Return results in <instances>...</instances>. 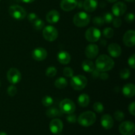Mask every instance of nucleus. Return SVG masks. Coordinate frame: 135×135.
Returning a JSON list of instances; mask_svg holds the SVG:
<instances>
[{
	"label": "nucleus",
	"mask_w": 135,
	"mask_h": 135,
	"mask_svg": "<svg viewBox=\"0 0 135 135\" xmlns=\"http://www.w3.org/2000/svg\"><path fill=\"white\" fill-rule=\"evenodd\" d=\"M99 53V47L96 44H89L85 50V55L88 59H94Z\"/></svg>",
	"instance_id": "15"
},
{
	"label": "nucleus",
	"mask_w": 135,
	"mask_h": 135,
	"mask_svg": "<svg viewBox=\"0 0 135 135\" xmlns=\"http://www.w3.org/2000/svg\"><path fill=\"white\" fill-rule=\"evenodd\" d=\"M63 75H65V76L66 77H68V78H71L73 76V74H74V71L71 67H65L63 69Z\"/></svg>",
	"instance_id": "35"
},
{
	"label": "nucleus",
	"mask_w": 135,
	"mask_h": 135,
	"mask_svg": "<svg viewBox=\"0 0 135 135\" xmlns=\"http://www.w3.org/2000/svg\"><path fill=\"white\" fill-rule=\"evenodd\" d=\"M46 115L50 118H53V117H59V116L62 115V112L59 111L55 108H49L47 111H46Z\"/></svg>",
	"instance_id": "25"
},
{
	"label": "nucleus",
	"mask_w": 135,
	"mask_h": 135,
	"mask_svg": "<svg viewBox=\"0 0 135 135\" xmlns=\"http://www.w3.org/2000/svg\"><path fill=\"white\" fill-rule=\"evenodd\" d=\"M32 24L34 28L36 30H41L44 27V22L40 18H37Z\"/></svg>",
	"instance_id": "28"
},
{
	"label": "nucleus",
	"mask_w": 135,
	"mask_h": 135,
	"mask_svg": "<svg viewBox=\"0 0 135 135\" xmlns=\"http://www.w3.org/2000/svg\"><path fill=\"white\" fill-rule=\"evenodd\" d=\"M42 104L46 107L51 106L54 104V99L49 96H46L42 98Z\"/></svg>",
	"instance_id": "29"
},
{
	"label": "nucleus",
	"mask_w": 135,
	"mask_h": 135,
	"mask_svg": "<svg viewBox=\"0 0 135 135\" xmlns=\"http://www.w3.org/2000/svg\"><path fill=\"white\" fill-rule=\"evenodd\" d=\"M100 71H99L98 70L96 69H95L91 73H92V76H93L94 79H96V78H98L99 76H100Z\"/></svg>",
	"instance_id": "45"
},
{
	"label": "nucleus",
	"mask_w": 135,
	"mask_h": 135,
	"mask_svg": "<svg viewBox=\"0 0 135 135\" xmlns=\"http://www.w3.org/2000/svg\"><path fill=\"white\" fill-rule=\"evenodd\" d=\"M101 36V32L98 28L90 27L86 30L85 33L86 39L90 42H96L100 40Z\"/></svg>",
	"instance_id": "8"
},
{
	"label": "nucleus",
	"mask_w": 135,
	"mask_h": 135,
	"mask_svg": "<svg viewBox=\"0 0 135 135\" xmlns=\"http://www.w3.org/2000/svg\"><path fill=\"white\" fill-rule=\"evenodd\" d=\"M47 51L43 47H37V48L34 49L32 53V56L33 59L38 61L44 60L47 57Z\"/></svg>",
	"instance_id": "13"
},
{
	"label": "nucleus",
	"mask_w": 135,
	"mask_h": 135,
	"mask_svg": "<svg viewBox=\"0 0 135 135\" xmlns=\"http://www.w3.org/2000/svg\"><path fill=\"white\" fill-rule=\"evenodd\" d=\"M78 104L80 105V107H85L88 106L89 105L90 103V97L88 95L86 94H82L78 98Z\"/></svg>",
	"instance_id": "23"
},
{
	"label": "nucleus",
	"mask_w": 135,
	"mask_h": 135,
	"mask_svg": "<svg viewBox=\"0 0 135 135\" xmlns=\"http://www.w3.org/2000/svg\"><path fill=\"white\" fill-rule=\"evenodd\" d=\"M0 135H7V134L5 132H0Z\"/></svg>",
	"instance_id": "49"
},
{
	"label": "nucleus",
	"mask_w": 135,
	"mask_h": 135,
	"mask_svg": "<svg viewBox=\"0 0 135 135\" xmlns=\"http://www.w3.org/2000/svg\"><path fill=\"white\" fill-rule=\"evenodd\" d=\"M115 63L113 59L107 55H101L96 61V69L100 72L110 71L114 67Z\"/></svg>",
	"instance_id": "1"
},
{
	"label": "nucleus",
	"mask_w": 135,
	"mask_h": 135,
	"mask_svg": "<svg viewBox=\"0 0 135 135\" xmlns=\"http://www.w3.org/2000/svg\"><path fill=\"white\" fill-rule=\"evenodd\" d=\"M21 2L25 3H32L33 1H34L35 0H20Z\"/></svg>",
	"instance_id": "46"
},
{
	"label": "nucleus",
	"mask_w": 135,
	"mask_h": 135,
	"mask_svg": "<svg viewBox=\"0 0 135 135\" xmlns=\"http://www.w3.org/2000/svg\"><path fill=\"white\" fill-rule=\"evenodd\" d=\"M98 7L97 0H85L83 3V7L87 12H93Z\"/></svg>",
	"instance_id": "21"
},
{
	"label": "nucleus",
	"mask_w": 135,
	"mask_h": 135,
	"mask_svg": "<svg viewBox=\"0 0 135 135\" xmlns=\"http://www.w3.org/2000/svg\"><path fill=\"white\" fill-rule=\"evenodd\" d=\"M57 60L61 64L67 65L71 61V55L67 51H61L57 54Z\"/></svg>",
	"instance_id": "22"
},
{
	"label": "nucleus",
	"mask_w": 135,
	"mask_h": 135,
	"mask_svg": "<svg viewBox=\"0 0 135 135\" xmlns=\"http://www.w3.org/2000/svg\"><path fill=\"white\" fill-rule=\"evenodd\" d=\"M63 128V122L59 119H54L50 123V130L53 134H59Z\"/></svg>",
	"instance_id": "12"
},
{
	"label": "nucleus",
	"mask_w": 135,
	"mask_h": 135,
	"mask_svg": "<svg viewBox=\"0 0 135 135\" xmlns=\"http://www.w3.org/2000/svg\"><path fill=\"white\" fill-rule=\"evenodd\" d=\"M57 69L54 66H50L47 67L46 71V75L49 78H53L57 74Z\"/></svg>",
	"instance_id": "27"
},
{
	"label": "nucleus",
	"mask_w": 135,
	"mask_h": 135,
	"mask_svg": "<svg viewBox=\"0 0 135 135\" xmlns=\"http://www.w3.org/2000/svg\"><path fill=\"white\" fill-rule=\"evenodd\" d=\"M93 109L97 113H102L104 112V107L101 102H97L94 103V104L93 105Z\"/></svg>",
	"instance_id": "31"
},
{
	"label": "nucleus",
	"mask_w": 135,
	"mask_h": 135,
	"mask_svg": "<svg viewBox=\"0 0 135 135\" xmlns=\"http://www.w3.org/2000/svg\"><path fill=\"white\" fill-rule=\"evenodd\" d=\"M135 55L134 54H133L128 59V64L131 67L132 69H134L135 68Z\"/></svg>",
	"instance_id": "39"
},
{
	"label": "nucleus",
	"mask_w": 135,
	"mask_h": 135,
	"mask_svg": "<svg viewBox=\"0 0 135 135\" xmlns=\"http://www.w3.org/2000/svg\"><path fill=\"white\" fill-rule=\"evenodd\" d=\"M123 94L127 98H132L135 94V86L132 83L125 84L123 88Z\"/></svg>",
	"instance_id": "20"
},
{
	"label": "nucleus",
	"mask_w": 135,
	"mask_h": 135,
	"mask_svg": "<svg viewBox=\"0 0 135 135\" xmlns=\"http://www.w3.org/2000/svg\"><path fill=\"white\" fill-rule=\"evenodd\" d=\"M7 78L11 84H17L21 80V72L16 68H11L7 73Z\"/></svg>",
	"instance_id": "10"
},
{
	"label": "nucleus",
	"mask_w": 135,
	"mask_h": 135,
	"mask_svg": "<svg viewBox=\"0 0 135 135\" xmlns=\"http://www.w3.org/2000/svg\"><path fill=\"white\" fill-rule=\"evenodd\" d=\"M82 68L85 72L91 73L95 69L94 63L90 60H84L82 63Z\"/></svg>",
	"instance_id": "24"
},
{
	"label": "nucleus",
	"mask_w": 135,
	"mask_h": 135,
	"mask_svg": "<svg viewBox=\"0 0 135 135\" xmlns=\"http://www.w3.org/2000/svg\"><path fill=\"white\" fill-rule=\"evenodd\" d=\"M103 19H104V22H106V23H111V22L113 21V14L110 13H106L104 15V17H102Z\"/></svg>",
	"instance_id": "37"
},
{
	"label": "nucleus",
	"mask_w": 135,
	"mask_h": 135,
	"mask_svg": "<svg viewBox=\"0 0 135 135\" xmlns=\"http://www.w3.org/2000/svg\"><path fill=\"white\" fill-rule=\"evenodd\" d=\"M108 51L109 55L112 57L117 58L119 57L121 54V48L117 44L112 43L108 47Z\"/></svg>",
	"instance_id": "17"
},
{
	"label": "nucleus",
	"mask_w": 135,
	"mask_h": 135,
	"mask_svg": "<svg viewBox=\"0 0 135 135\" xmlns=\"http://www.w3.org/2000/svg\"><path fill=\"white\" fill-rule=\"evenodd\" d=\"M60 111L63 113L65 114H71L75 112L76 106L73 102L69 98L64 99L60 103Z\"/></svg>",
	"instance_id": "6"
},
{
	"label": "nucleus",
	"mask_w": 135,
	"mask_h": 135,
	"mask_svg": "<svg viewBox=\"0 0 135 135\" xmlns=\"http://www.w3.org/2000/svg\"><path fill=\"white\" fill-rule=\"evenodd\" d=\"M134 15L133 13H129L128 14L126 15L125 17V20L126 22L131 23V22H133L134 21Z\"/></svg>",
	"instance_id": "38"
},
{
	"label": "nucleus",
	"mask_w": 135,
	"mask_h": 135,
	"mask_svg": "<svg viewBox=\"0 0 135 135\" xmlns=\"http://www.w3.org/2000/svg\"><path fill=\"white\" fill-rule=\"evenodd\" d=\"M90 21V16L85 12H79L76 13L73 18V22L78 27H85Z\"/></svg>",
	"instance_id": "3"
},
{
	"label": "nucleus",
	"mask_w": 135,
	"mask_h": 135,
	"mask_svg": "<svg viewBox=\"0 0 135 135\" xmlns=\"http://www.w3.org/2000/svg\"><path fill=\"white\" fill-rule=\"evenodd\" d=\"M124 44L127 47H133L135 44V32L133 30H129L125 33L123 36Z\"/></svg>",
	"instance_id": "11"
},
{
	"label": "nucleus",
	"mask_w": 135,
	"mask_h": 135,
	"mask_svg": "<svg viewBox=\"0 0 135 135\" xmlns=\"http://www.w3.org/2000/svg\"><path fill=\"white\" fill-rule=\"evenodd\" d=\"M127 11V5L123 2H117L112 7V13L116 17L123 15Z\"/></svg>",
	"instance_id": "14"
},
{
	"label": "nucleus",
	"mask_w": 135,
	"mask_h": 135,
	"mask_svg": "<svg viewBox=\"0 0 135 135\" xmlns=\"http://www.w3.org/2000/svg\"><path fill=\"white\" fill-rule=\"evenodd\" d=\"M119 130L122 135H133L135 131V125L131 121H124L119 125Z\"/></svg>",
	"instance_id": "9"
},
{
	"label": "nucleus",
	"mask_w": 135,
	"mask_h": 135,
	"mask_svg": "<svg viewBox=\"0 0 135 135\" xmlns=\"http://www.w3.org/2000/svg\"><path fill=\"white\" fill-rule=\"evenodd\" d=\"M0 1H1V0H0Z\"/></svg>",
	"instance_id": "52"
},
{
	"label": "nucleus",
	"mask_w": 135,
	"mask_h": 135,
	"mask_svg": "<svg viewBox=\"0 0 135 135\" xmlns=\"http://www.w3.org/2000/svg\"><path fill=\"white\" fill-rule=\"evenodd\" d=\"M43 36L48 42H54L57 38L58 31L54 26L49 25L43 30Z\"/></svg>",
	"instance_id": "7"
},
{
	"label": "nucleus",
	"mask_w": 135,
	"mask_h": 135,
	"mask_svg": "<svg viewBox=\"0 0 135 135\" xmlns=\"http://www.w3.org/2000/svg\"><path fill=\"white\" fill-rule=\"evenodd\" d=\"M27 18H28V20L29 22H30L31 23H33V22H34V21L37 19V18H38L37 15L34 13H30V14H28Z\"/></svg>",
	"instance_id": "41"
},
{
	"label": "nucleus",
	"mask_w": 135,
	"mask_h": 135,
	"mask_svg": "<svg viewBox=\"0 0 135 135\" xmlns=\"http://www.w3.org/2000/svg\"><path fill=\"white\" fill-rule=\"evenodd\" d=\"M114 35V30L112 28H105L103 30V36L106 38H111Z\"/></svg>",
	"instance_id": "30"
},
{
	"label": "nucleus",
	"mask_w": 135,
	"mask_h": 135,
	"mask_svg": "<svg viewBox=\"0 0 135 135\" xmlns=\"http://www.w3.org/2000/svg\"><path fill=\"white\" fill-rule=\"evenodd\" d=\"M88 80L84 75L73 76L71 80V86L75 90H82L87 85Z\"/></svg>",
	"instance_id": "4"
},
{
	"label": "nucleus",
	"mask_w": 135,
	"mask_h": 135,
	"mask_svg": "<svg viewBox=\"0 0 135 135\" xmlns=\"http://www.w3.org/2000/svg\"><path fill=\"white\" fill-rule=\"evenodd\" d=\"M96 121V115L94 112L88 111L83 112L78 117V122L83 127H90Z\"/></svg>",
	"instance_id": "2"
},
{
	"label": "nucleus",
	"mask_w": 135,
	"mask_h": 135,
	"mask_svg": "<svg viewBox=\"0 0 135 135\" xmlns=\"http://www.w3.org/2000/svg\"><path fill=\"white\" fill-rule=\"evenodd\" d=\"M7 92V94L9 96L13 97V96H15L16 94H17V88L15 86L11 85V86H10L8 87Z\"/></svg>",
	"instance_id": "36"
},
{
	"label": "nucleus",
	"mask_w": 135,
	"mask_h": 135,
	"mask_svg": "<svg viewBox=\"0 0 135 135\" xmlns=\"http://www.w3.org/2000/svg\"><path fill=\"white\" fill-rule=\"evenodd\" d=\"M9 13L15 19L21 21L26 16V12L22 7L18 5H13L9 7Z\"/></svg>",
	"instance_id": "5"
},
{
	"label": "nucleus",
	"mask_w": 135,
	"mask_h": 135,
	"mask_svg": "<svg viewBox=\"0 0 135 135\" xmlns=\"http://www.w3.org/2000/svg\"><path fill=\"white\" fill-rule=\"evenodd\" d=\"M107 1L109 3H114V2H116L117 0H107Z\"/></svg>",
	"instance_id": "48"
},
{
	"label": "nucleus",
	"mask_w": 135,
	"mask_h": 135,
	"mask_svg": "<svg viewBox=\"0 0 135 135\" xmlns=\"http://www.w3.org/2000/svg\"><path fill=\"white\" fill-rule=\"evenodd\" d=\"M114 117L117 121H121L125 118V114L121 111L117 110L114 113Z\"/></svg>",
	"instance_id": "33"
},
{
	"label": "nucleus",
	"mask_w": 135,
	"mask_h": 135,
	"mask_svg": "<svg viewBox=\"0 0 135 135\" xmlns=\"http://www.w3.org/2000/svg\"><path fill=\"white\" fill-rule=\"evenodd\" d=\"M0 86H1V81H0Z\"/></svg>",
	"instance_id": "51"
},
{
	"label": "nucleus",
	"mask_w": 135,
	"mask_h": 135,
	"mask_svg": "<svg viewBox=\"0 0 135 135\" xmlns=\"http://www.w3.org/2000/svg\"><path fill=\"white\" fill-rule=\"evenodd\" d=\"M113 119L109 114H105L101 118V125L105 129H110L113 126Z\"/></svg>",
	"instance_id": "18"
},
{
	"label": "nucleus",
	"mask_w": 135,
	"mask_h": 135,
	"mask_svg": "<svg viewBox=\"0 0 135 135\" xmlns=\"http://www.w3.org/2000/svg\"><path fill=\"white\" fill-rule=\"evenodd\" d=\"M78 5L77 0H61L60 7L65 11H71Z\"/></svg>",
	"instance_id": "16"
},
{
	"label": "nucleus",
	"mask_w": 135,
	"mask_h": 135,
	"mask_svg": "<svg viewBox=\"0 0 135 135\" xmlns=\"http://www.w3.org/2000/svg\"><path fill=\"white\" fill-rule=\"evenodd\" d=\"M131 75V71L128 69H123L120 71V77L122 79H127Z\"/></svg>",
	"instance_id": "32"
},
{
	"label": "nucleus",
	"mask_w": 135,
	"mask_h": 135,
	"mask_svg": "<svg viewBox=\"0 0 135 135\" xmlns=\"http://www.w3.org/2000/svg\"><path fill=\"white\" fill-rule=\"evenodd\" d=\"M112 22H113V26L115 28H119L120 26H121V25H122V21H121V18H119V17L113 19Z\"/></svg>",
	"instance_id": "42"
},
{
	"label": "nucleus",
	"mask_w": 135,
	"mask_h": 135,
	"mask_svg": "<svg viewBox=\"0 0 135 135\" xmlns=\"http://www.w3.org/2000/svg\"><path fill=\"white\" fill-rule=\"evenodd\" d=\"M107 44V42H106V40H102L101 41H100V45H101L102 46H105Z\"/></svg>",
	"instance_id": "47"
},
{
	"label": "nucleus",
	"mask_w": 135,
	"mask_h": 135,
	"mask_svg": "<svg viewBox=\"0 0 135 135\" xmlns=\"http://www.w3.org/2000/svg\"><path fill=\"white\" fill-rule=\"evenodd\" d=\"M129 112L132 115H135V102H133L129 105Z\"/></svg>",
	"instance_id": "43"
},
{
	"label": "nucleus",
	"mask_w": 135,
	"mask_h": 135,
	"mask_svg": "<svg viewBox=\"0 0 135 135\" xmlns=\"http://www.w3.org/2000/svg\"><path fill=\"white\" fill-rule=\"evenodd\" d=\"M68 84L67 80L64 77H59L55 81V86L59 89H63Z\"/></svg>",
	"instance_id": "26"
},
{
	"label": "nucleus",
	"mask_w": 135,
	"mask_h": 135,
	"mask_svg": "<svg viewBox=\"0 0 135 135\" xmlns=\"http://www.w3.org/2000/svg\"><path fill=\"white\" fill-rule=\"evenodd\" d=\"M125 1H127V2H133L134 0H125Z\"/></svg>",
	"instance_id": "50"
},
{
	"label": "nucleus",
	"mask_w": 135,
	"mask_h": 135,
	"mask_svg": "<svg viewBox=\"0 0 135 135\" xmlns=\"http://www.w3.org/2000/svg\"><path fill=\"white\" fill-rule=\"evenodd\" d=\"M46 21L50 24L57 23L60 19V14L56 10H51L46 15Z\"/></svg>",
	"instance_id": "19"
},
{
	"label": "nucleus",
	"mask_w": 135,
	"mask_h": 135,
	"mask_svg": "<svg viewBox=\"0 0 135 135\" xmlns=\"http://www.w3.org/2000/svg\"><path fill=\"white\" fill-rule=\"evenodd\" d=\"M99 77L102 79V80H107L109 78V75L105 72H102V73L100 74Z\"/></svg>",
	"instance_id": "44"
},
{
	"label": "nucleus",
	"mask_w": 135,
	"mask_h": 135,
	"mask_svg": "<svg viewBox=\"0 0 135 135\" xmlns=\"http://www.w3.org/2000/svg\"><path fill=\"white\" fill-rule=\"evenodd\" d=\"M67 120L68 122L70 123H74L76 121V117L75 114L73 113H71V114H68V116L67 117Z\"/></svg>",
	"instance_id": "40"
},
{
	"label": "nucleus",
	"mask_w": 135,
	"mask_h": 135,
	"mask_svg": "<svg viewBox=\"0 0 135 135\" xmlns=\"http://www.w3.org/2000/svg\"><path fill=\"white\" fill-rule=\"evenodd\" d=\"M92 21H93V23L94 24V25H96V26H102L104 24V19L101 17H95Z\"/></svg>",
	"instance_id": "34"
}]
</instances>
